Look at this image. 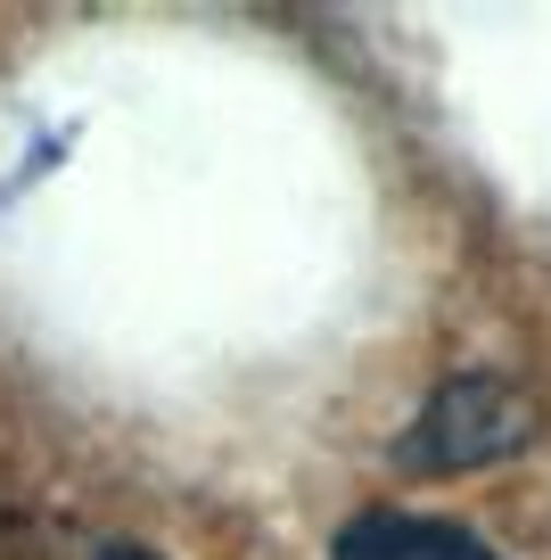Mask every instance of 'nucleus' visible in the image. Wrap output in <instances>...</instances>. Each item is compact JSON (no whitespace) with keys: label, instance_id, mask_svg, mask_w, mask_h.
<instances>
[{"label":"nucleus","instance_id":"f257e3e1","mask_svg":"<svg viewBox=\"0 0 551 560\" xmlns=\"http://www.w3.org/2000/svg\"><path fill=\"white\" fill-rule=\"evenodd\" d=\"M543 429L535 396H518L511 380H453L436 387V404L412 420V438H403V462L420 470H478V462H502Z\"/></svg>","mask_w":551,"mask_h":560},{"label":"nucleus","instance_id":"f03ea898","mask_svg":"<svg viewBox=\"0 0 551 560\" xmlns=\"http://www.w3.org/2000/svg\"><path fill=\"white\" fill-rule=\"evenodd\" d=\"M329 560H502L494 544H478L453 520H412V511H362L338 527Z\"/></svg>","mask_w":551,"mask_h":560},{"label":"nucleus","instance_id":"7ed1b4c3","mask_svg":"<svg viewBox=\"0 0 551 560\" xmlns=\"http://www.w3.org/2000/svg\"><path fill=\"white\" fill-rule=\"evenodd\" d=\"M99 560H156V552H132V544H116V552H99Z\"/></svg>","mask_w":551,"mask_h":560}]
</instances>
